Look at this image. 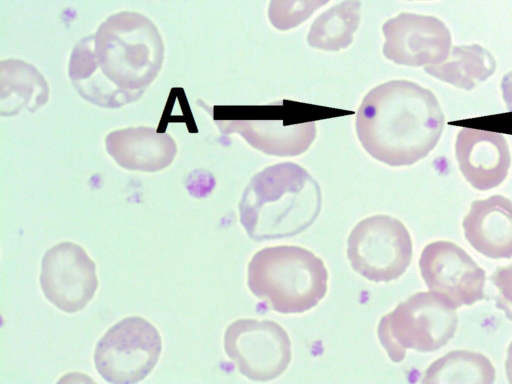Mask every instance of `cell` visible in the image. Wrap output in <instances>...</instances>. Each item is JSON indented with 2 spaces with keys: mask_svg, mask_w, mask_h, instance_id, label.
Listing matches in <instances>:
<instances>
[{
  "mask_svg": "<svg viewBox=\"0 0 512 384\" xmlns=\"http://www.w3.org/2000/svg\"><path fill=\"white\" fill-rule=\"evenodd\" d=\"M164 58L162 37L145 15L122 11L71 53L69 77L87 101L116 108L137 100L154 81Z\"/></svg>",
  "mask_w": 512,
  "mask_h": 384,
  "instance_id": "obj_1",
  "label": "cell"
},
{
  "mask_svg": "<svg viewBox=\"0 0 512 384\" xmlns=\"http://www.w3.org/2000/svg\"><path fill=\"white\" fill-rule=\"evenodd\" d=\"M444 114L435 94L409 80H391L362 99L355 127L365 151L392 167L410 166L437 145Z\"/></svg>",
  "mask_w": 512,
  "mask_h": 384,
  "instance_id": "obj_2",
  "label": "cell"
},
{
  "mask_svg": "<svg viewBox=\"0 0 512 384\" xmlns=\"http://www.w3.org/2000/svg\"><path fill=\"white\" fill-rule=\"evenodd\" d=\"M321 206L319 184L304 167L277 163L251 178L239 202V219L252 240L279 239L306 230Z\"/></svg>",
  "mask_w": 512,
  "mask_h": 384,
  "instance_id": "obj_3",
  "label": "cell"
},
{
  "mask_svg": "<svg viewBox=\"0 0 512 384\" xmlns=\"http://www.w3.org/2000/svg\"><path fill=\"white\" fill-rule=\"evenodd\" d=\"M250 292L282 314L303 313L326 295L328 271L324 261L295 245L265 247L247 267Z\"/></svg>",
  "mask_w": 512,
  "mask_h": 384,
  "instance_id": "obj_4",
  "label": "cell"
},
{
  "mask_svg": "<svg viewBox=\"0 0 512 384\" xmlns=\"http://www.w3.org/2000/svg\"><path fill=\"white\" fill-rule=\"evenodd\" d=\"M457 315L454 305L436 292H419L385 314L377 326L380 344L394 363L408 349L431 352L443 347L454 335Z\"/></svg>",
  "mask_w": 512,
  "mask_h": 384,
  "instance_id": "obj_5",
  "label": "cell"
},
{
  "mask_svg": "<svg viewBox=\"0 0 512 384\" xmlns=\"http://www.w3.org/2000/svg\"><path fill=\"white\" fill-rule=\"evenodd\" d=\"M347 258L359 275L373 282L401 277L412 260V240L405 225L389 215L359 221L347 239Z\"/></svg>",
  "mask_w": 512,
  "mask_h": 384,
  "instance_id": "obj_6",
  "label": "cell"
},
{
  "mask_svg": "<svg viewBox=\"0 0 512 384\" xmlns=\"http://www.w3.org/2000/svg\"><path fill=\"white\" fill-rule=\"evenodd\" d=\"M161 350L157 328L142 317L130 316L110 327L98 341L94 365L107 382L132 384L153 370Z\"/></svg>",
  "mask_w": 512,
  "mask_h": 384,
  "instance_id": "obj_7",
  "label": "cell"
},
{
  "mask_svg": "<svg viewBox=\"0 0 512 384\" xmlns=\"http://www.w3.org/2000/svg\"><path fill=\"white\" fill-rule=\"evenodd\" d=\"M224 349L239 372L257 382L281 376L292 358L289 335L272 320H235L225 330Z\"/></svg>",
  "mask_w": 512,
  "mask_h": 384,
  "instance_id": "obj_8",
  "label": "cell"
},
{
  "mask_svg": "<svg viewBox=\"0 0 512 384\" xmlns=\"http://www.w3.org/2000/svg\"><path fill=\"white\" fill-rule=\"evenodd\" d=\"M40 285L54 306L66 313H76L90 302L97 290L96 265L81 246L58 243L42 258Z\"/></svg>",
  "mask_w": 512,
  "mask_h": 384,
  "instance_id": "obj_9",
  "label": "cell"
},
{
  "mask_svg": "<svg viewBox=\"0 0 512 384\" xmlns=\"http://www.w3.org/2000/svg\"><path fill=\"white\" fill-rule=\"evenodd\" d=\"M383 55L397 65L427 67L445 61L451 49V33L440 19L401 12L382 26Z\"/></svg>",
  "mask_w": 512,
  "mask_h": 384,
  "instance_id": "obj_10",
  "label": "cell"
},
{
  "mask_svg": "<svg viewBox=\"0 0 512 384\" xmlns=\"http://www.w3.org/2000/svg\"><path fill=\"white\" fill-rule=\"evenodd\" d=\"M419 268L427 287L444 296L455 308L485 298V271L452 242L428 244L421 253Z\"/></svg>",
  "mask_w": 512,
  "mask_h": 384,
  "instance_id": "obj_11",
  "label": "cell"
},
{
  "mask_svg": "<svg viewBox=\"0 0 512 384\" xmlns=\"http://www.w3.org/2000/svg\"><path fill=\"white\" fill-rule=\"evenodd\" d=\"M455 156L464 178L477 190L499 186L507 177L511 155L497 132L464 127L456 137Z\"/></svg>",
  "mask_w": 512,
  "mask_h": 384,
  "instance_id": "obj_12",
  "label": "cell"
},
{
  "mask_svg": "<svg viewBox=\"0 0 512 384\" xmlns=\"http://www.w3.org/2000/svg\"><path fill=\"white\" fill-rule=\"evenodd\" d=\"M223 134H239L256 150L272 156L294 157L305 153L317 134L314 120L216 118Z\"/></svg>",
  "mask_w": 512,
  "mask_h": 384,
  "instance_id": "obj_13",
  "label": "cell"
},
{
  "mask_svg": "<svg viewBox=\"0 0 512 384\" xmlns=\"http://www.w3.org/2000/svg\"><path fill=\"white\" fill-rule=\"evenodd\" d=\"M106 150L121 167L141 172H157L170 166L177 143L168 133L152 127H129L110 132Z\"/></svg>",
  "mask_w": 512,
  "mask_h": 384,
  "instance_id": "obj_14",
  "label": "cell"
},
{
  "mask_svg": "<svg viewBox=\"0 0 512 384\" xmlns=\"http://www.w3.org/2000/svg\"><path fill=\"white\" fill-rule=\"evenodd\" d=\"M464 235L479 253L491 259L512 258V201L502 195L471 203L463 219Z\"/></svg>",
  "mask_w": 512,
  "mask_h": 384,
  "instance_id": "obj_15",
  "label": "cell"
},
{
  "mask_svg": "<svg viewBox=\"0 0 512 384\" xmlns=\"http://www.w3.org/2000/svg\"><path fill=\"white\" fill-rule=\"evenodd\" d=\"M496 60L479 44L451 47L444 62L424 67V71L457 88L472 90L490 78L496 70Z\"/></svg>",
  "mask_w": 512,
  "mask_h": 384,
  "instance_id": "obj_16",
  "label": "cell"
},
{
  "mask_svg": "<svg viewBox=\"0 0 512 384\" xmlns=\"http://www.w3.org/2000/svg\"><path fill=\"white\" fill-rule=\"evenodd\" d=\"M361 5L360 0H344L321 13L307 34L308 45L328 52L349 47L360 24Z\"/></svg>",
  "mask_w": 512,
  "mask_h": 384,
  "instance_id": "obj_17",
  "label": "cell"
},
{
  "mask_svg": "<svg viewBox=\"0 0 512 384\" xmlns=\"http://www.w3.org/2000/svg\"><path fill=\"white\" fill-rule=\"evenodd\" d=\"M330 0H270L268 18L280 31L296 28Z\"/></svg>",
  "mask_w": 512,
  "mask_h": 384,
  "instance_id": "obj_18",
  "label": "cell"
},
{
  "mask_svg": "<svg viewBox=\"0 0 512 384\" xmlns=\"http://www.w3.org/2000/svg\"><path fill=\"white\" fill-rule=\"evenodd\" d=\"M501 90L507 109L512 112V71L502 78Z\"/></svg>",
  "mask_w": 512,
  "mask_h": 384,
  "instance_id": "obj_19",
  "label": "cell"
},
{
  "mask_svg": "<svg viewBox=\"0 0 512 384\" xmlns=\"http://www.w3.org/2000/svg\"><path fill=\"white\" fill-rule=\"evenodd\" d=\"M506 367H507V375L509 378V382L511 383L512 382V342L508 349V357H507Z\"/></svg>",
  "mask_w": 512,
  "mask_h": 384,
  "instance_id": "obj_20",
  "label": "cell"
},
{
  "mask_svg": "<svg viewBox=\"0 0 512 384\" xmlns=\"http://www.w3.org/2000/svg\"><path fill=\"white\" fill-rule=\"evenodd\" d=\"M408 1H413V0H408ZM418 1H423V0H418Z\"/></svg>",
  "mask_w": 512,
  "mask_h": 384,
  "instance_id": "obj_21",
  "label": "cell"
}]
</instances>
